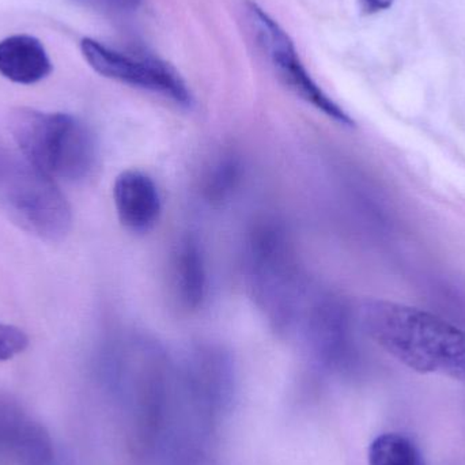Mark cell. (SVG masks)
I'll return each instance as SVG.
<instances>
[{"mask_svg":"<svg viewBox=\"0 0 465 465\" xmlns=\"http://www.w3.org/2000/svg\"><path fill=\"white\" fill-rule=\"evenodd\" d=\"M360 324L388 354L411 371L465 385V331L437 314L390 301H368Z\"/></svg>","mask_w":465,"mask_h":465,"instance_id":"obj_1","label":"cell"},{"mask_svg":"<svg viewBox=\"0 0 465 465\" xmlns=\"http://www.w3.org/2000/svg\"><path fill=\"white\" fill-rule=\"evenodd\" d=\"M52 73V62L38 38L15 35L0 41V75L19 84H35Z\"/></svg>","mask_w":465,"mask_h":465,"instance_id":"obj_9","label":"cell"},{"mask_svg":"<svg viewBox=\"0 0 465 465\" xmlns=\"http://www.w3.org/2000/svg\"><path fill=\"white\" fill-rule=\"evenodd\" d=\"M172 286L183 308L198 309L203 305L209 290L206 260L193 238L180 241L172 259Z\"/></svg>","mask_w":465,"mask_h":465,"instance_id":"obj_10","label":"cell"},{"mask_svg":"<svg viewBox=\"0 0 465 465\" xmlns=\"http://www.w3.org/2000/svg\"><path fill=\"white\" fill-rule=\"evenodd\" d=\"M103 7L109 8V10L120 11V13H128V11L138 10L139 5H142L143 0H92Z\"/></svg>","mask_w":465,"mask_h":465,"instance_id":"obj_14","label":"cell"},{"mask_svg":"<svg viewBox=\"0 0 465 465\" xmlns=\"http://www.w3.org/2000/svg\"><path fill=\"white\" fill-rule=\"evenodd\" d=\"M249 22L253 27L260 48L271 62L276 75L282 82L306 104L339 124L352 127L354 120L335 103L312 78L298 56L297 49L290 35L281 25L271 18L256 3L249 2Z\"/></svg>","mask_w":465,"mask_h":465,"instance_id":"obj_5","label":"cell"},{"mask_svg":"<svg viewBox=\"0 0 465 465\" xmlns=\"http://www.w3.org/2000/svg\"><path fill=\"white\" fill-rule=\"evenodd\" d=\"M114 202L120 223L134 232L154 228L163 213V199L157 184L141 171H125L117 176Z\"/></svg>","mask_w":465,"mask_h":465,"instance_id":"obj_8","label":"cell"},{"mask_svg":"<svg viewBox=\"0 0 465 465\" xmlns=\"http://www.w3.org/2000/svg\"><path fill=\"white\" fill-rule=\"evenodd\" d=\"M241 166L234 158L221 160L210 172L206 182V193L212 202H223L231 195L240 182Z\"/></svg>","mask_w":465,"mask_h":465,"instance_id":"obj_12","label":"cell"},{"mask_svg":"<svg viewBox=\"0 0 465 465\" xmlns=\"http://www.w3.org/2000/svg\"><path fill=\"white\" fill-rule=\"evenodd\" d=\"M29 346V338L14 325L0 322V362L13 360Z\"/></svg>","mask_w":465,"mask_h":465,"instance_id":"obj_13","label":"cell"},{"mask_svg":"<svg viewBox=\"0 0 465 465\" xmlns=\"http://www.w3.org/2000/svg\"><path fill=\"white\" fill-rule=\"evenodd\" d=\"M54 459L45 426L13 396L0 392V465H52Z\"/></svg>","mask_w":465,"mask_h":465,"instance_id":"obj_7","label":"cell"},{"mask_svg":"<svg viewBox=\"0 0 465 465\" xmlns=\"http://www.w3.org/2000/svg\"><path fill=\"white\" fill-rule=\"evenodd\" d=\"M395 0H358L361 10L365 14H376L388 10Z\"/></svg>","mask_w":465,"mask_h":465,"instance_id":"obj_15","label":"cell"},{"mask_svg":"<svg viewBox=\"0 0 465 465\" xmlns=\"http://www.w3.org/2000/svg\"><path fill=\"white\" fill-rule=\"evenodd\" d=\"M8 128L22 155L54 182H84L97 166L94 135L73 114L19 108Z\"/></svg>","mask_w":465,"mask_h":465,"instance_id":"obj_3","label":"cell"},{"mask_svg":"<svg viewBox=\"0 0 465 465\" xmlns=\"http://www.w3.org/2000/svg\"><path fill=\"white\" fill-rule=\"evenodd\" d=\"M81 51L90 67L105 78L163 95L177 105H193V93L187 82L173 65L163 60L131 56L93 38L82 40Z\"/></svg>","mask_w":465,"mask_h":465,"instance_id":"obj_6","label":"cell"},{"mask_svg":"<svg viewBox=\"0 0 465 465\" xmlns=\"http://www.w3.org/2000/svg\"><path fill=\"white\" fill-rule=\"evenodd\" d=\"M0 212L25 232L60 241L73 225L67 199L51 177L0 144Z\"/></svg>","mask_w":465,"mask_h":465,"instance_id":"obj_4","label":"cell"},{"mask_svg":"<svg viewBox=\"0 0 465 465\" xmlns=\"http://www.w3.org/2000/svg\"><path fill=\"white\" fill-rule=\"evenodd\" d=\"M249 289L279 331L298 332L320 292L303 275L286 232L275 223L257 226L245 256Z\"/></svg>","mask_w":465,"mask_h":465,"instance_id":"obj_2","label":"cell"},{"mask_svg":"<svg viewBox=\"0 0 465 465\" xmlns=\"http://www.w3.org/2000/svg\"><path fill=\"white\" fill-rule=\"evenodd\" d=\"M369 465H428L420 448L409 437L384 433L369 448Z\"/></svg>","mask_w":465,"mask_h":465,"instance_id":"obj_11","label":"cell"}]
</instances>
